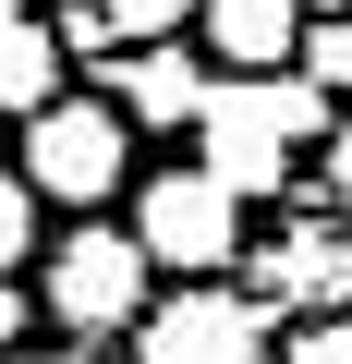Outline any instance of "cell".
<instances>
[{
  "mask_svg": "<svg viewBox=\"0 0 352 364\" xmlns=\"http://www.w3.org/2000/svg\"><path fill=\"white\" fill-rule=\"evenodd\" d=\"M255 291L304 304V316L352 304V231H279V243H255Z\"/></svg>",
  "mask_w": 352,
  "mask_h": 364,
  "instance_id": "8992f818",
  "label": "cell"
},
{
  "mask_svg": "<svg viewBox=\"0 0 352 364\" xmlns=\"http://www.w3.org/2000/svg\"><path fill=\"white\" fill-rule=\"evenodd\" d=\"M97 13H110L122 37H170V25H195V0H97Z\"/></svg>",
  "mask_w": 352,
  "mask_h": 364,
  "instance_id": "4fadbf2b",
  "label": "cell"
},
{
  "mask_svg": "<svg viewBox=\"0 0 352 364\" xmlns=\"http://www.w3.org/2000/svg\"><path fill=\"white\" fill-rule=\"evenodd\" d=\"M195 25H207V49L231 73H267V61L304 49V0H195Z\"/></svg>",
  "mask_w": 352,
  "mask_h": 364,
  "instance_id": "ba28073f",
  "label": "cell"
},
{
  "mask_svg": "<svg viewBox=\"0 0 352 364\" xmlns=\"http://www.w3.org/2000/svg\"><path fill=\"white\" fill-rule=\"evenodd\" d=\"M267 291H219V279H183L170 304L134 316V364H279L267 352Z\"/></svg>",
  "mask_w": 352,
  "mask_h": 364,
  "instance_id": "277c9868",
  "label": "cell"
},
{
  "mask_svg": "<svg viewBox=\"0 0 352 364\" xmlns=\"http://www.w3.org/2000/svg\"><path fill=\"white\" fill-rule=\"evenodd\" d=\"M13 340H25V291L0 279V352H13Z\"/></svg>",
  "mask_w": 352,
  "mask_h": 364,
  "instance_id": "9a60e30c",
  "label": "cell"
},
{
  "mask_svg": "<svg viewBox=\"0 0 352 364\" xmlns=\"http://www.w3.org/2000/svg\"><path fill=\"white\" fill-rule=\"evenodd\" d=\"M279 364H352V304H328V316H304V328L279 340Z\"/></svg>",
  "mask_w": 352,
  "mask_h": 364,
  "instance_id": "7c38bea8",
  "label": "cell"
},
{
  "mask_svg": "<svg viewBox=\"0 0 352 364\" xmlns=\"http://www.w3.org/2000/svg\"><path fill=\"white\" fill-rule=\"evenodd\" d=\"M195 146H207V170L231 182L243 207H267V195H292V158H304V146H328V85H316L304 61L219 73V85H207V109H195Z\"/></svg>",
  "mask_w": 352,
  "mask_h": 364,
  "instance_id": "6da1fadb",
  "label": "cell"
},
{
  "mask_svg": "<svg viewBox=\"0 0 352 364\" xmlns=\"http://www.w3.org/2000/svg\"><path fill=\"white\" fill-rule=\"evenodd\" d=\"M110 85H122V109H134V122H158V134L207 109V61H195V49H170V37H134V49L110 61Z\"/></svg>",
  "mask_w": 352,
  "mask_h": 364,
  "instance_id": "52a82bcc",
  "label": "cell"
},
{
  "mask_svg": "<svg viewBox=\"0 0 352 364\" xmlns=\"http://www.w3.org/2000/svg\"><path fill=\"white\" fill-rule=\"evenodd\" d=\"M328 195H340V219H352V122H328Z\"/></svg>",
  "mask_w": 352,
  "mask_h": 364,
  "instance_id": "5bb4252c",
  "label": "cell"
},
{
  "mask_svg": "<svg viewBox=\"0 0 352 364\" xmlns=\"http://www.w3.org/2000/svg\"><path fill=\"white\" fill-rule=\"evenodd\" d=\"M304 13H352V0H304Z\"/></svg>",
  "mask_w": 352,
  "mask_h": 364,
  "instance_id": "ac0fdd59",
  "label": "cell"
},
{
  "mask_svg": "<svg viewBox=\"0 0 352 364\" xmlns=\"http://www.w3.org/2000/svg\"><path fill=\"white\" fill-rule=\"evenodd\" d=\"M134 231H146V255L158 267H183V279H219L231 255H243V195L195 158V170H158L146 195H134Z\"/></svg>",
  "mask_w": 352,
  "mask_h": 364,
  "instance_id": "5b68a950",
  "label": "cell"
},
{
  "mask_svg": "<svg viewBox=\"0 0 352 364\" xmlns=\"http://www.w3.org/2000/svg\"><path fill=\"white\" fill-rule=\"evenodd\" d=\"M0 364H61V352H25V340H13V352H0Z\"/></svg>",
  "mask_w": 352,
  "mask_h": 364,
  "instance_id": "2e32d148",
  "label": "cell"
},
{
  "mask_svg": "<svg viewBox=\"0 0 352 364\" xmlns=\"http://www.w3.org/2000/svg\"><path fill=\"white\" fill-rule=\"evenodd\" d=\"M292 61H304V73H316V85H328V97H340V85H352V13H316V25H304V49H292Z\"/></svg>",
  "mask_w": 352,
  "mask_h": 364,
  "instance_id": "30bf717a",
  "label": "cell"
},
{
  "mask_svg": "<svg viewBox=\"0 0 352 364\" xmlns=\"http://www.w3.org/2000/svg\"><path fill=\"white\" fill-rule=\"evenodd\" d=\"M122 170H134L122 97H49V109H25V182H37L49 207H97V195H122Z\"/></svg>",
  "mask_w": 352,
  "mask_h": 364,
  "instance_id": "3957f363",
  "label": "cell"
},
{
  "mask_svg": "<svg viewBox=\"0 0 352 364\" xmlns=\"http://www.w3.org/2000/svg\"><path fill=\"white\" fill-rule=\"evenodd\" d=\"M13 13H37V0H0V25H13Z\"/></svg>",
  "mask_w": 352,
  "mask_h": 364,
  "instance_id": "e0dca14e",
  "label": "cell"
},
{
  "mask_svg": "<svg viewBox=\"0 0 352 364\" xmlns=\"http://www.w3.org/2000/svg\"><path fill=\"white\" fill-rule=\"evenodd\" d=\"M61 61H73V49H61V25L13 13V25H0V109H13V122H25V109H49V97H61Z\"/></svg>",
  "mask_w": 352,
  "mask_h": 364,
  "instance_id": "9c48e42d",
  "label": "cell"
},
{
  "mask_svg": "<svg viewBox=\"0 0 352 364\" xmlns=\"http://www.w3.org/2000/svg\"><path fill=\"white\" fill-rule=\"evenodd\" d=\"M146 231H110V219H85V231H61L49 243V279H37V304L73 328V340H122L134 316H146Z\"/></svg>",
  "mask_w": 352,
  "mask_h": 364,
  "instance_id": "7a4b0ae2",
  "label": "cell"
},
{
  "mask_svg": "<svg viewBox=\"0 0 352 364\" xmlns=\"http://www.w3.org/2000/svg\"><path fill=\"white\" fill-rule=\"evenodd\" d=\"M37 207H49L37 182H25V170H0V279L25 267V243H37Z\"/></svg>",
  "mask_w": 352,
  "mask_h": 364,
  "instance_id": "8fae6325",
  "label": "cell"
}]
</instances>
